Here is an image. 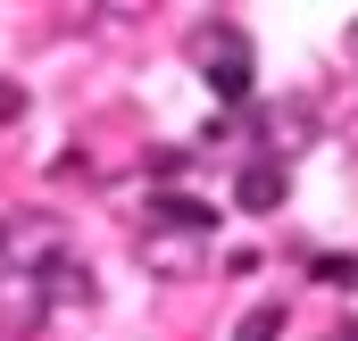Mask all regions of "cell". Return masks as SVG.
Masks as SVG:
<instances>
[{"label": "cell", "instance_id": "12", "mask_svg": "<svg viewBox=\"0 0 358 341\" xmlns=\"http://www.w3.org/2000/svg\"><path fill=\"white\" fill-rule=\"evenodd\" d=\"M25 117V100H17V84H0V125H17Z\"/></svg>", "mask_w": 358, "mask_h": 341}, {"label": "cell", "instance_id": "9", "mask_svg": "<svg viewBox=\"0 0 358 341\" xmlns=\"http://www.w3.org/2000/svg\"><path fill=\"white\" fill-rule=\"evenodd\" d=\"M283 333V308H250L242 325H234V341H275Z\"/></svg>", "mask_w": 358, "mask_h": 341}, {"label": "cell", "instance_id": "4", "mask_svg": "<svg viewBox=\"0 0 358 341\" xmlns=\"http://www.w3.org/2000/svg\"><path fill=\"white\" fill-rule=\"evenodd\" d=\"M242 125L259 133V150H267V159H283V167H292V159L317 142V108H308V100H275V108H250Z\"/></svg>", "mask_w": 358, "mask_h": 341}, {"label": "cell", "instance_id": "5", "mask_svg": "<svg viewBox=\"0 0 358 341\" xmlns=\"http://www.w3.org/2000/svg\"><path fill=\"white\" fill-rule=\"evenodd\" d=\"M50 325V291H42V275L34 266H0V333H42Z\"/></svg>", "mask_w": 358, "mask_h": 341}, {"label": "cell", "instance_id": "7", "mask_svg": "<svg viewBox=\"0 0 358 341\" xmlns=\"http://www.w3.org/2000/svg\"><path fill=\"white\" fill-rule=\"evenodd\" d=\"M42 291H50V308H92V300H100V283H92V266L76 258V242L42 266Z\"/></svg>", "mask_w": 358, "mask_h": 341}, {"label": "cell", "instance_id": "14", "mask_svg": "<svg viewBox=\"0 0 358 341\" xmlns=\"http://www.w3.org/2000/svg\"><path fill=\"white\" fill-rule=\"evenodd\" d=\"M334 341H358V325H342V333H334Z\"/></svg>", "mask_w": 358, "mask_h": 341}, {"label": "cell", "instance_id": "10", "mask_svg": "<svg viewBox=\"0 0 358 341\" xmlns=\"http://www.w3.org/2000/svg\"><path fill=\"white\" fill-rule=\"evenodd\" d=\"M92 8H100V17H108V25H142V17H150V8H159V0H92Z\"/></svg>", "mask_w": 358, "mask_h": 341}, {"label": "cell", "instance_id": "3", "mask_svg": "<svg viewBox=\"0 0 358 341\" xmlns=\"http://www.w3.org/2000/svg\"><path fill=\"white\" fill-rule=\"evenodd\" d=\"M134 250H142V266H150V275H167V283H192V275H208V233H176V225H142V242H134Z\"/></svg>", "mask_w": 358, "mask_h": 341}, {"label": "cell", "instance_id": "1", "mask_svg": "<svg viewBox=\"0 0 358 341\" xmlns=\"http://www.w3.org/2000/svg\"><path fill=\"white\" fill-rule=\"evenodd\" d=\"M192 59H200V75L225 92L234 108L250 100V42H242L234 25H200V34H192Z\"/></svg>", "mask_w": 358, "mask_h": 341}, {"label": "cell", "instance_id": "11", "mask_svg": "<svg viewBox=\"0 0 358 341\" xmlns=\"http://www.w3.org/2000/svg\"><path fill=\"white\" fill-rule=\"evenodd\" d=\"M317 275H325V283H350V291H358V258H317Z\"/></svg>", "mask_w": 358, "mask_h": 341}, {"label": "cell", "instance_id": "6", "mask_svg": "<svg viewBox=\"0 0 358 341\" xmlns=\"http://www.w3.org/2000/svg\"><path fill=\"white\" fill-rule=\"evenodd\" d=\"M283 191H292V175H283V159H267V150L234 175V208H250V217H275V208H283Z\"/></svg>", "mask_w": 358, "mask_h": 341}, {"label": "cell", "instance_id": "13", "mask_svg": "<svg viewBox=\"0 0 358 341\" xmlns=\"http://www.w3.org/2000/svg\"><path fill=\"white\" fill-rule=\"evenodd\" d=\"M342 59H350V67H358V17H350V34H342Z\"/></svg>", "mask_w": 358, "mask_h": 341}, {"label": "cell", "instance_id": "2", "mask_svg": "<svg viewBox=\"0 0 358 341\" xmlns=\"http://www.w3.org/2000/svg\"><path fill=\"white\" fill-rule=\"evenodd\" d=\"M67 250V225L50 217V208H17V217H0V266H50V258Z\"/></svg>", "mask_w": 358, "mask_h": 341}, {"label": "cell", "instance_id": "8", "mask_svg": "<svg viewBox=\"0 0 358 341\" xmlns=\"http://www.w3.org/2000/svg\"><path fill=\"white\" fill-rule=\"evenodd\" d=\"M150 225H176V233H217V208H208V200H183V191H150Z\"/></svg>", "mask_w": 358, "mask_h": 341}]
</instances>
